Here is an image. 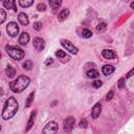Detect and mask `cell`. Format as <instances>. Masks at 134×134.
<instances>
[{
	"instance_id": "cell-1",
	"label": "cell",
	"mask_w": 134,
	"mask_h": 134,
	"mask_svg": "<svg viewBox=\"0 0 134 134\" xmlns=\"http://www.w3.org/2000/svg\"><path fill=\"white\" fill-rule=\"evenodd\" d=\"M19 105L15 97H8V99L5 102L3 110H2V118L3 119H9L12 118L18 111Z\"/></svg>"
},
{
	"instance_id": "cell-27",
	"label": "cell",
	"mask_w": 134,
	"mask_h": 134,
	"mask_svg": "<svg viewBox=\"0 0 134 134\" xmlns=\"http://www.w3.org/2000/svg\"><path fill=\"white\" fill-rule=\"evenodd\" d=\"M42 26H43L42 22H36V23H34V29H35V30H40V29H42Z\"/></svg>"
},
{
	"instance_id": "cell-26",
	"label": "cell",
	"mask_w": 134,
	"mask_h": 134,
	"mask_svg": "<svg viewBox=\"0 0 134 134\" xmlns=\"http://www.w3.org/2000/svg\"><path fill=\"white\" fill-rule=\"evenodd\" d=\"M0 14H1V20H0V23L2 24V23L5 21L6 14H5V12H4V9H3V8H1V9H0Z\"/></svg>"
},
{
	"instance_id": "cell-3",
	"label": "cell",
	"mask_w": 134,
	"mask_h": 134,
	"mask_svg": "<svg viewBox=\"0 0 134 134\" xmlns=\"http://www.w3.org/2000/svg\"><path fill=\"white\" fill-rule=\"evenodd\" d=\"M5 49H6V52L8 53V55L12 59L17 60V61L22 60L24 58V55H25V52L21 48H19L17 46H6Z\"/></svg>"
},
{
	"instance_id": "cell-6",
	"label": "cell",
	"mask_w": 134,
	"mask_h": 134,
	"mask_svg": "<svg viewBox=\"0 0 134 134\" xmlns=\"http://www.w3.org/2000/svg\"><path fill=\"white\" fill-rule=\"evenodd\" d=\"M6 31L7 34L10 36V37H16L19 32V26L16 22H10L7 24V27H6Z\"/></svg>"
},
{
	"instance_id": "cell-25",
	"label": "cell",
	"mask_w": 134,
	"mask_h": 134,
	"mask_svg": "<svg viewBox=\"0 0 134 134\" xmlns=\"http://www.w3.org/2000/svg\"><path fill=\"white\" fill-rule=\"evenodd\" d=\"M55 55H57L59 59H61V58H65L67 54H66V52L63 51V50H57V51H55Z\"/></svg>"
},
{
	"instance_id": "cell-34",
	"label": "cell",
	"mask_w": 134,
	"mask_h": 134,
	"mask_svg": "<svg viewBox=\"0 0 134 134\" xmlns=\"http://www.w3.org/2000/svg\"><path fill=\"white\" fill-rule=\"evenodd\" d=\"M52 63V59L51 58H48L46 61H45V66H48V65H50Z\"/></svg>"
},
{
	"instance_id": "cell-18",
	"label": "cell",
	"mask_w": 134,
	"mask_h": 134,
	"mask_svg": "<svg viewBox=\"0 0 134 134\" xmlns=\"http://www.w3.org/2000/svg\"><path fill=\"white\" fill-rule=\"evenodd\" d=\"M48 1H49V5L52 9H58L62 4V0H48Z\"/></svg>"
},
{
	"instance_id": "cell-24",
	"label": "cell",
	"mask_w": 134,
	"mask_h": 134,
	"mask_svg": "<svg viewBox=\"0 0 134 134\" xmlns=\"http://www.w3.org/2000/svg\"><path fill=\"white\" fill-rule=\"evenodd\" d=\"M106 27H107V24H106L105 22H102V23H99V24L96 26V30H97V31H102V30H105Z\"/></svg>"
},
{
	"instance_id": "cell-10",
	"label": "cell",
	"mask_w": 134,
	"mask_h": 134,
	"mask_svg": "<svg viewBox=\"0 0 134 134\" xmlns=\"http://www.w3.org/2000/svg\"><path fill=\"white\" fill-rule=\"evenodd\" d=\"M102 55L106 59V60H112V59H115L116 57V53L114 50L112 49H104L102 51Z\"/></svg>"
},
{
	"instance_id": "cell-19",
	"label": "cell",
	"mask_w": 134,
	"mask_h": 134,
	"mask_svg": "<svg viewBox=\"0 0 134 134\" xmlns=\"http://www.w3.org/2000/svg\"><path fill=\"white\" fill-rule=\"evenodd\" d=\"M98 75H99V73H98V71L95 70V69H90V70L87 71V76H88L89 79H95V77H97Z\"/></svg>"
},
{
	"instance_id": "cell-17",
	"label": "cell",
	"mask_w": 134,
	"mask_h": 134,
	"mask_svg": "<svg viewBox=\"0 0 134 134\" xmlns=\"http://www.w3.org/2000/svg\"><path fill=\"white\" fill-rule=\"evenodd\" d=\"M68 15H69V9H67V8H64L60 14H59V17H58V19H59V21H64L65 19H67V17H68Z\"/></svg>"
},
{
	"instance_id": "cell-29",
	"label": "cell",
	"mask_w": 134,
	"mask_h": 134,
	"mask_svg": "<svg viewBox=\"0 0 134 134\" xmlns=\"http://www.w3.org/2000/svg\"><path fill=\"white\" fill-rule=\"evenodd\" d=\"M102 85H103V83H102V81H99V80H96V81H94V82L92 83V86H93L94 88H99V87H102Z\"/></svg>"
},
{
	"instance_id": "cell-23",
	"label": "cell",
	"mask_w": 134,
	"mask_h": 134,
	"mask_svg": "<svg viewBox=\"0 0 134 134\" xmlns=\"http://www.w3.org/2000/svg\"><path fill=\"white\" fill-rule=\"evenodd\" d=\"M23 68L25 69V70H30L31 69V67H32V62L30 61V60H27V61H25L24 63H23Z\"/></svg>"
},
{
	"instance_id": "cell-7",
	"label": "cell",
	"mask_w": 134,
	"mask_h": 134,
	"mask_svg": "<svg viewBox=\"0 0 134 134\" xmlns=\"http://www.w3.org/2000/svg\"><path fill=\"white\" fill-rule=\"evenodd\" d=\"M74 122H75V119L73 116H68L64 119L63 121V126H64V130L66 132H70L74 126Z\"/></svg>"
},
{
	"instance_id": "cell-35",
	"label": "cell",
	"mask_w": 134,
	"mask_h": 134,
	"mask_svg": "<svg viewBox=\"0 0 134 134\" xmlns=\"http://www.w3.org/2000/svg\"><path fill=\"white\" fill-rule=\"evenodd\" d=\"M130 7H131V8H133V9H134V1H133V2H132V3H131V4H130Z\"/></svg>"
},
{
	"instance_id": "cell-4",
	"label": "cell",
	"mask_w": 134,
	"mask_h": 134,
	"mask_svg": "<svg viewBox=\"0 0 134 134\" xmlns=\"http://www.w3.org/2000/svg\"><path fill=\"white\" fill-rule=\"evenodd\" d=\"M58 128H59V126L55 121H50L42 130V133H44V134H53L58 131Z\"/></svg>"
},
{
	"instance_id": "cell-30",
	"label": "cell",
	"mask_w": 134,
	"mask_h": 134,
	"mask_svg": "<svg viewBox=\"0 0 134 134\" xmlns=\"http://www.w3.org/2000/svg\"><path fill=\"white\" fill-rule=\"evenodd\" d=\"M117 86H118L119 89H122V88L125 87V77L119 79V81H118V83H117Z\"/></svg>"
},
{
	"instance_id": "cell-11",
	"label": "cell",
	"mask_w": 134,
	"mask_h": 134,
	"mask_svg": "<svg viewBox=\"0 0 134 134\" xmlns=\"http://www.w3.org/2000/svg\"><path fill=\"white\" fill-rule=\"evenodd\" d=\"M3 6L6 8H12L15 12H17V6H16V0H3Z\"/></svg>"
},
{
	"instance_id": "cell-16",
	"label": "cell",
	"mask_w": 134,
	"mask_h": 134,
	"mask_svg": "<svg viewBox=\"0 0 134 134\" xmlns=\"http://www.w3.org/2000/svg\"><path fill=\"white\" fill-rule=\"evenodd\" d=\"M5 73H6V75H7L8 77H14V76L16 75V70H15V68H14L13 66L8 65V66H6V68H5Z\"/></svg>"
},
{
	"instance_id": "cell-15",
	"label": "cell",
	"mask_w": 134,
	"mask_h": 134,
	"mask_svg": "<svg viewBox=\"0 0 134 134\" xmlns=\"http://www.w3.org/2000/svg\"><path fill=\"white\" fill-rule=\"evenodd\" d=\"M36 111H32L30 113V116H29V119H28V122H27V127H26V131L30 130V128L34 126V122H35V117H36Z\"/></svg>"
},
{
	"instance_id": "cell-22",
	"label": "cell",
	"mask_w": 134,
	"mask_h": 134,
	"mask_svg": "<svg viewBox=\"0 0 134 134\" xmlns=\"http://www.w3.org/2000/svg\"><path fill=\"white\" fill-rule=\"evenodd\" d=\"M82 37L85 38V39H88V38H91L92 37V31L87 29V28H84L83 31H82Z\"/></svg>"
},
{
	"instance_id": "cell-13",
	"label": "cell",
	"mask_w": 134,
	"mask_h": 134,
	"mask_svg": "<svg viewBox=\"0 0 134 134\" xmlns=\"http://www.w3.org/2000/svg\"><path fill=\"white\" fill-rule=\"evenodd\" d=\"M28 41H29V36H28V34L27 32H22L21 35H20V37H19V43L21 44V45H26L27 43H28Z\"/></svg>"
},
{
	"instance_id": "cell-33",
	"label": "cell",
	"mask_w": 134,
	"mask_h": 134,
	"mask_svg": "<svg viewBox=\"0 0 134 134\" xmlns=\"http://www.w3.org/2000/svg\"><path fill=\"white\" fill-rule=\"evenodd\" d=\"M134 74V68H132L128 73H127V75H126V77H130V76H132Z\"/></svg>"
},
{
	"instance_id": "cell-32",
	"label": "cell",
	"mask_w": 134,
	"mask_h": 134,
	"mask_svg": "<svg viewBox=\"0 0 134 134\" xmlns=\"http://www.w3.org/2000/svg\"><path fill=\"white\" fill-rule=\"evenodd\" d=\"M87 120L86 119H82L81 121H80V127L81 128H87Z\"/></svg>"
},
{
	"instance_id": "cell-2",
	"label": "cell",
	"mask_w": 134,
	"mask_h": 134,
	"mask_svg": "<svg viewBox=\"0 0 134 134\" xmlns=\"http://www.w3.org/2000/svg\"><path fill=\"white\" fill-rule=\"evenodd\" d=\"M29 82H30L29 77H27L26 75H20L16 81L9 83V88L12 89V91L19 93L25 90V88H27V86L29 85Z\"/></svg>"
},
{
	"instance_id": "cell-31",
	"label": "cell",
	"mask_w": 134,
	"mask_h": 134,
	"mask_svg": "<svg viewBox=\"0 0 134 134\" xmlns=\"http://www.w3.org/2000/svg\"><path fill=\"white\" fill-rule=\"evenodd\" d=\"M113 95H114V91L113 90H111L108 94H107V96H106V99L107 100H111L112 98H113Z\"/></svg>"
},
{
	"instance_id": "cell-20",
	"label": "cell",
	"mask_w": 134,
	"mask_h": 134,
	"mask_svg": "<svg viewBox=\"0 0 134 134\" xmlns=\"http://www.w3.org/2000/svg\"><path fill=\"white\" fill-rule=\"evenodd\" d=\"M34 0H19V4L22 7H28L30 5H32Z\"/></svg>"
},
{
	"instance_id": "cell-14",
	"label": "cell",
	"mask_w": 134,
	"mask_h": 134,
	"mask_svg": "<svg viewBox=\"0 0 134 134\" xmlns=\"http://www.w3.org/2000/svg\"><path fill=\"white\" fill-rule=\"evenodd\" d=\"M102 72L105 75H110L114 72V67L112 65H104V67L102 68Z\"/></svg>"
},
{
	"instance_id": "cell-8",
	"label": "cell",
	"mask_w": 134,
	"mask_h": 134,
	"mask_svg": "<svg viewBox=\"0 0 134 134\" xmlns=\"http://www.w3.org/2000/svg\"><path fill=\"white\" fill-rule=\"evenodd\" d=\"M32 44H34V47H35L38 51L43 50L44 47H45V42H44V40H43L42 38H35Z\"/></svg>"
},
{
	"instance_id": "cell-21",
	"label": "cell",
	"mask_w": 134,
	"mask_h": 134,
	"mask_svg": "<svg viewBox=\"0 0 134 134\" xmlns=\"http://www.w3.org/2000/svg\"><path fill=\"white\" fill-rule=\"evenodd\" d=\"M34 97H35V92H31V93L28 95L27 99H26V103H25V107H26V108L30 107V105H31V103H32V100H34Z\"/></svg>"
},
{
	"instance_id": "cell-28",
	"label": "cell",
	"mask_w": 134,
	"mask_h": 134,
	"mask_svg": "<svg viewBox=\"0 0 134 134\" xmlns=\"http://www.w3.org/2000/svg\"><path fill=\"white\" fill-rule=\"evenodd\" d=\"M37 8H38L39 12H45L46 10V5L44 3H39L38 6H37Z\"/></svg>"
},
{
	"instance_id": "cell-12",
	"label": "cell",
	"mask_w": 134,
	"mask_h": 134,
	"mask_svg": "<svg viewBox=\"0 0 134 134\" xmlns=\"http://www.w3.org/2000/svg\"><path fill=\"white\" fill-rule=\"evenodd\" d=\"M18 20H19L20 24H22V25H24V26L29 23L28 17H27V15H26L25 13H20V14L18 15Z\"/></svg>"
},
{
	"instance_id": "cell-9",
	"label": "cell",
	"mask_w": 134,
	"mask_h": 134,
	"mask_svg": "<svg viewBox=\"0 0 134 134\" xmlns=\"http://www.w3.org/2000/svg\"><path fill=\"white\" fill-rule=\"evenodd\" d=\"M100 112H102V105H100L99 103H96V104L93 106L92 111H91V116H92V118L96 119V118L99 116Z\"/></svg>"
},
{
	"instance_id": "cell-5",
	"label": "cell",
	"mask_w": 134,
	"mask_h": 134,
	"mask_svg": "<svg viewBox=\"0 0 134 134\" xmlns=\"http://www.w3.org/2000/svg\"><path fill=\"white\" fill-rule=\"evenodd\" d=\"M61 44H62V46L65 48V49H67L70 53H72V54H76L77 53V51H79V49H77V47H75L70 41H68V40H62L61 41Z\"/></svg>"
}]
</instances>
